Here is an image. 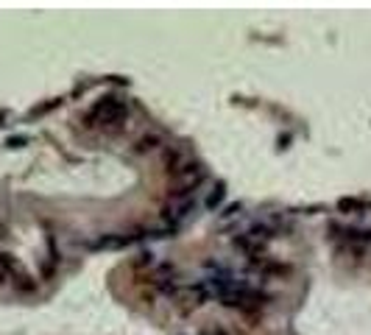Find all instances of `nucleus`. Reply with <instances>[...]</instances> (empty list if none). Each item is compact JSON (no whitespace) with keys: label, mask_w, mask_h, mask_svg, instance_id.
I'll return each mask as SVG.
<instances>
[]
</instances>
